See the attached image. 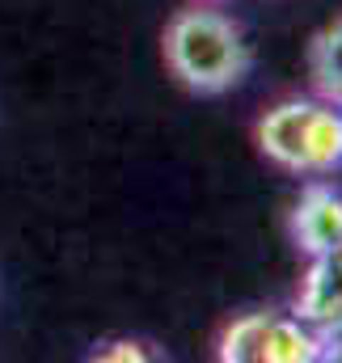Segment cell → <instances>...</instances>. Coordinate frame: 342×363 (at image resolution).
Masks as SVG:
<instances>
[{
  "instance_id": "obj_1",
  "label": "cell",
  "mask_w": 342,
  "mask_h": 363,
  "mask_svg": "<svg viewBox=\"0 0 342 363\" xmlns=\"http://www.w3.org/2000/svg\"><path fill=\"white\" fill-rule=\"evenodd\" d=\"M165 64L194 93H224L250 72L241 30L216 9H182L165 26Z\"/></svg>"
},
{
  "instance_id": "obj_2",
  "label": "cell",
  "mask_w": 342,
  "mask_h": 363,
  "mask_svg": "<svg viewBox=\"0 0 342 363\" xmlns=\"http://www.w3.org/2000/svg\"><path fill=\"white\" fill-rule=\"evenodd\" d=\"M258 148L292 174H334L342 169V106L287 97L270 106L258 123Z\"/></svg>"
},
{
  "instance_id": "obj_4",
  "label": "cell",
  "mask_w": 342,
  "mask_h": 363,
  "mask_svg": "<svg viewBox=\"0 0 342 363\" xmlns=\"http://www.w3.org/2000/svg\"><path fill=\"white\" fill-rule=\"evenodd\" d=\"M292 237L309 258L342 250V190L326 186V182L304 186V194L292 211Z\"/></svg>"
},
{
  "instance_id": "obj_8",
  "label": "cell",
  "mask_w": 342,
  "mask_h": 363,
  "mask_svg": "<svg viewBox=\"0 0 342 363\" xmlns=\"http://www.w3.org/2000/svg\"><path fill=\"white\" fill-rule=\"evenodd\" d=\"M97 359H148V351L140 342H114V351H97Z\"/></svg>"
},
{
  "instance_id": "obj_5",
  "label": "cell",
  "mask_w": 342,
  "mask_h": 363,
  "mask_svg": "<svg viewBox=\"0 0 342 363\" xmlns=\"http://www.w3.org/2000/svg\"><path fill=\"white\" fill-rule=\"evenodd\" d=\"M330 355L326 338L309 330L300 317H279L270 321V342H266V363H317Z\"/></svg>"
},
{
  "instance_id": "obj_6",
  "label": "cell",
  "mask_w": 342,
  "mask_h": 363,
  "mask_svg": "<svg viewBox=\"0 0 342 363\" xmlns=\"http://www.w3.org/2000/svg\"><path fill=\"white\" fill-rule=\"evenodd\" d=\"M309 77L321 101L342 106V21L326 26L309 47Z\"/></svg>"
},
{
  "instance_id": "obj_3",
  "label": "cell",
  "mask_w": 342,
  "mask_h": 363,
  "mask_svg": "<svg viewBox=\"0 0 342 363\" xmlns=\"http://www.w3.org/2000/svg\"><path fill=\"white\" fill-rule=\"evenodd\" d=\"M296 317L326 338V347L342 342V250L313 254L296 291Z\"/></svg>"
},
{
  "instance_id": "obj_7",
  "label": "cell",
  "mask_w": 342,
  "mask_h": 363,
  "mask_svg": "<svg viewBox=\"0 0 342 363\" xmlns=\"http://www.w3.org/2000/svg\"><path fill=\"white\" fill-rule=\"evenodd\" d=\"M275 313H246L220 334V359L224 363H266Z\"/></svg>"
}]
</instances>
